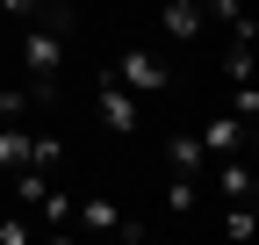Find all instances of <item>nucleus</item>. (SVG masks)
<instances>
[{
  "label": "nucleus",
  "mask_w": 259,
  "mask_h": 245,
  "mask_svg": "<svg viewBox=\"0 0 259 245\" xmlns=\"http://www.w3.org/2000/svg\"><path fill=\"white\" fill-rule=\"evenodd\" d=\"M108 79H122L130 94H166V87H173V72H166L158 51H122L115 65H108Z\"/></svg>",
  "instance_id": "obj_2"
},
{
  "label": "nucleus",
  "mask_w": 259,
  "mask_h": 245,
  "mask_svg": "<svg viewBox=\"0 0 259 245\" xmlns=\"http://www.w3.org/2000/svg\"><path fill=\"white\" fill-rule=\"evenodd\" d=\"M0 15H8V22H29V15H36V0H0Z\"/></svg>",
  "instance_id": "obj_15"
},
{
  "label": "nucleus",
  "mask_w": 259,
  "mask_h": 245,
  "mask_svg": "<svg viewBox=\"0 0 259 245\" xmlns=\"http://www.w3.org/2000/svg\"><path fill=\"white\" fill-rule=\"evenodd\" d=\"M202 15H216V22H238V15H245V0H202Z\"/></svg>",
  "instance_id": "obj_13"
},
{
  "label": "nucleus",
  "mask_w": 259,
  "mask_h": 245,
  "mask_svg": "<svg viewBox=\"0 0 259 245\" xmlns=\"http://www.w3.org/2000/svg\"><path fill=\"white\" fill-rule=\"evenodd\" d=\"M252 231H259L252 202H231V209H223V238H252Z\"/></svg>",
  "instance_id": "obj_11"
},
{
  "label": "nucleus",
  "mask_w": 259,
  "mask_h": 245,
  "mask_svg": "<svg viewBox=\"0 0 259 245\" xmlns=\"http://www.w3.org/2000/svg\"><path fill=\"white\" fill-rule=\"evenodd\" d=\"M29 217H44V231H72V195H65V188H44Z\"/></svg>",
  "instance_id": "obj_8"
},
{
  "label": "nucleus",
  "mask_w": 259,
  "mask_h": 245,
  "mask_svg": "<svg viewBox=\"0 0 259 245\" xmlns=\"http://www.w3.org/2000/svg\"><path fill=\"white\" fill-rule=\"evenodd\" d=\"M166 159H173V173H194V166L209 159V151H202V137H187V130H180V137L166 144Z\"/></svg>",
  "instance_id": "obj_10"
},
{
  "label": "nucleus",
  "mask_w": 259,
  "mask_h": 245,
  "mask_svg": "<svg viewBox=\"0 0 259 245\" xmlns=\"http://www.w3.org/2000/svg\"><path fill=\"white\" fill-rule=\"evenodd\" d=\"M245 144V123L231 115V108H223L216 123H209V130H202V151H209V159H223V151H238Z\"/></svg>",
  "instance_id": "obj_7"
},
{
  "label": "nucleus",
  "mask_w": 259,
  "mask_h": 245,
  "mask_svg": "<svg viewBox=\"0 0 259 245\" xmlns=\"http://www.w3.org/2000/svg\"><path fill=\"white\" fill-rule=\"evenodd\" d=\"M194 202H202V180H194V173H173L166 180V209H173V217H194Z\"/></svg>",
  "instance_id": "obj_9"
},
{
  "label": "nucleus",
  "mask_w": 259,
  "mask_h": 245,
  "mask_svg": "<svg viewBox=\"0 0 259 245\" xmlns=\"http://www.w3.org/2000/svg\"><path fill=\"white\" fill-rule=\"evenodd\" d=\"M36 8H72V0H36Z\"/></svg>",
  "instance_id": "obj_16"
},
{
  "label": "nucleus",
  "mask_w": 259,
  "mask_h": 245,
  "mask_svg": "<svg viewBox=\"0 0 259 245\" xmlns=\"http://www.w3.org/2000/svg\"><path fill=\"white\" fill-rule=\"evenodd\" d=\"M115 224H122V202H115V195H87V202H72V231H101V238H115Z\"/></svg>",
  "instance_id": "obj_5"
},
{
  "label": "nucleus",
  "mask_w": 259,
  "mask_h": 245,
  "mask_svg": "<svg viewBox=\"0 0 259 245\" xmlns=\"http://www.w3.org/2000/svg\"><path fill=\"white\" fill-rule=\"evenodd\" d=\"M94 115H101V130L108 137H137V94H130L122 79H101V94H94Z\"/></svg>",
  "instance_id": "obj_3"
},
{
  "label": "nucleus",
  "mask_w": 259,
  "mask_h": 245,
  "mask_svg": "<svg viewBox=\"0 0 259 245\" xmlns=\"http://www.w3.org/2000/svg\"><path fill=\"white\" fill-rule=\"evenodd\" d=\"M231 115H238V123H252V115H259V87H252V79L238 87V101H231Z\"/></svg>",
  "instance_id": "obj_12"
},
{
  "label": "nucleus",
  "mask_w": 259,
  "mask_h": 245,
  "mask_svg": "<svg viewBox=\"0 0 259 245\" xmlns=\"http://www.w3.org/2000/svg\"><path fill=\"white\" fill-rule=\"evenodd\" d=\"M216 188H223V202H252L259 180H252V166L238 159V151H223V159H216Z\"/></svg>",
  "instance_id": "obj_6"
},
{
  "label": "nucleus",
  "mask_w": 259,
  "mask_h": 245,
  "mask_svg": "<svg viewBox=\"0 0 259 245\" xmlns=\"http://www.w3.org/2000/svg\"><path fill=\"white\" fill-rule=\"evenodd\" d=\"M58 65H65V29L29 22V29H22V72H29V79H58Z\"/></svg>",
  "instance_id": "obj_1"
},
{
  "label": "nucleus",
  "mask_w": 259,
  "mask_h": 245,
  "mask_svg": "<svg viewBox=\"0 0 259 245\" xmlns=\"http://www.w3.org/2000/svg\"><path fill=\"white\" fill-rule=\"evenodd\" d=\"M29 231H36V224H29V217H8V224H0V245H22Z\"/></svg>",
  "instance_id": "obj_14"
},
{
  "label": "nucleus",
  "mask_w": 259,
  "mask_h": 245,
  "mask_svg": "<svg viewBox=\"0 0 259 245\" xmlns=\"http://www.w3.org/2000/svg\"><path fill=\"white\" fill-rule=\"evenodd\" d=\"M158 29H166L173 44H194L209 29V15H202V0H166V8H158Z\"/></svg>",
  "instance_id": "obj_4"
}]
</instances>
